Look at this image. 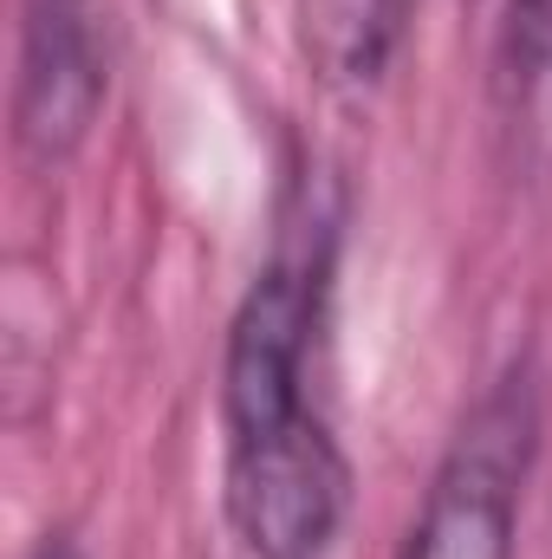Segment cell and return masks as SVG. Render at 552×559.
Wrapping results in <instances>:
<instances>
[{"instance_id": "cell-3", "label": "cell", "mask_w": 552, "mask_h": 559, "mask_svg": "<svg viewBox=\"0 0 552 559\" xmlns=\"http://www.w3.org/2000/svg\"><path fill=\"white\" fill-rule=\"evenodd\" d=\"M105 105V59L92 33L85 0H26L20 26V92H13V131L20 150L39 163L72 156Z\"/></svg>"}, {"instance_id": "cell-6", "label": "cell", "mask_w": 552, "mask_h": 559, "mask_svg": "<svg viewBox=\"0 0 552 559\" xmlns=\"http://www.w3.org/2000/svg\"><path fill=\"white\" fill-rule=\"evenodd\" d=\"M39 559H72V554H65V547H46V554H39Z\"/></svg>"}, {"instance_id": "cell-1", "label": "cell", "mask_w": 552, "mask_h": 559, "mask_svg": "<svg viewBox=\"0 0 552 559\" xmlns=\"http://www.w3.org/2000/svg\"><path fill=\"white\" fill-rule=\"evenodd\" d=\"M533 442H540V404L527 371H514L455 429L397 559H514Z\"/></svg>"}, {"instance_id": "cell-5", "label": "cell", "mask_w": 552, "mask_h": 559, "mask_svg": "<svg viewBox=\"0 0 552 559\" xmlns=\"http://www.w3.org/2000/svg\"><path fill=\"white\" fill-rule=\"evenodd\" d=\"M410 26V0H299V52L332 92L377 85Z\"/></svg>"}, {"instance_id": "cell-2", "label": "cell", "mask_w": 552, "mask_h": 559, "mask_svg": "<svg viewBox=\"0 0 552 559\" xmlns=\"http://www.w3.org/2000/svg\"><path fill=\"white\" fill-rule=\"evenodd\" d=\"M351 468L325 417L228 449V521L248 559H319L345 521Z\"/></svg>"}, {"instance_id": "cell-4", "label": "cell", "mask_w": 552, "mask_h": 559, "mask_svg": "<svg viewBox=\"0 0 552 559\" xmlns=\"http://www.w3.org/2000/svg\"><path fill=\"white\" fill-rule=\"evenodd\" d=\"M494 118L520 182H552V0H507L494 39Z\"/></svg>"}]
</instances>
